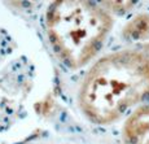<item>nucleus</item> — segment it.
Here are the masks:
<instances>
[{
	"instance_id": "nucleus-1",
	"label": "nucleus",
	"mask_w": 149,
	"mask_h": 144,
	"mask_svg": "<svg viewBox=\"0 0 149 144\" xmlns=\"http://www.w3.org/2000/svg\"><path fill=\"white\" fill-rule=\"evenodd\" d=\"M149 97V55L140 50L109 53L86 74L79 105L92 122L108 125Z\"/></svg>"
},
{
	"instance_id": "nucleus-2",
	"label": "nucleus",
	"mask_w": 149,
	"mask_h": 144,
	"mask_svg": "<svg viewBox=\"0 0 149 144\" xmlns=\"http://www.w3.org/2000/svg\"><path fill=\"white\" fill-rule=\"evenodd\" d=\"M111 25L110 14L91 1H56L45 14L53 51L70 69L90 62L104 44Z\"/></svg>"
},
{
	"instance_id": "nucleus-3",
	"label": "nucleus",
	"mask_w": 149,
	"mask_h": 144,
	"mask_svg": "<svg viewBox=\"0 0 149 144\" xmlns=\"http://www.w3.org/2000/svg\"><path fill=\"white\" fill-rule=\"evenodd\" d=\"M27 61L16 53L12 39L0 30V126L18 113L30 87Z\"/></svg>"
},
{
	"instance_id": "nucleus-4",
	"label": "nucleus",
	"mask_w": 149,
	"mask_h": 144,
	"mask_svg": "<svg viewBox=\"0 0 149 144\" xmlns=\"http://www.w3.org/2000/svg\"><path fill=\"white\" fill-rule=\"evenodd\" d=\"M123 144H149V103L131 113L123 125Z\"/></svg>"
},
{
	"instance_id": "nucleus-5",
	"label": "nucleus",
	"mask_w": 149,
	"mask_h": 144,
	"mask_svg": "<svg viewBox=\"0 0 149 144\" xmlns=\"http://www.w3.org/2000/svg\"><path fill=\"white\" fill-rule=\"evenodd\" d=\"M123 35L134 44L141 47L144 52L149 55V14H140L128 22Z\"/></svg>"
}]
</instances>
